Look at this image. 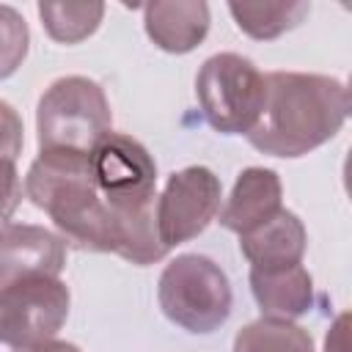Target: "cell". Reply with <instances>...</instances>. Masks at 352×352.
<instances>
[{
	"instance_id": "obj_1",
	"label": "cell",
	"mask_w": 352,
	"mask_h": 352,
	"mask_svg": "<svg viewBox=\"0 0 352 352\" xmlns=\"http://www.w3.org/2000/svg\"><path fill=\"white\" fill-rule=\"evenodd\" d=\"M349 116L341 80L305 72L264 74V104L248 132L253 148L270 157H302L338 135Z\"/></svg>"
},
{
	"instance_id": "obj_2",
	"label": "cell",
	"mask_w": 352,
	"mask_h": 352,
	"mask_svg": "<svg viewBox=\"0 0 352 352\" xmlns=\"http://www.w3.org/2000/svg\"><path fill=\"white\" fill-rule=\"evenodd\" d=\"M25 192L52 217L63 242L80 250L110 253L107 206L94 179L91 154L38 151L25 176Z\"/></svg>"
},
{
	"instance_id": "obj_3",
	"label": "cell",
	"mask_w": 352,
	"mask_h": 352,
	"mask_svg": "<svg viewBox=\"0 0 352 352\" xmlns=\"http://www.w3.org/2000/svg\"><path fill=\"white\" fill-rule=\"evenodd\" d=\"M110 104L99 82L80 74L60 77L38 99V148L91 154L110 132Z\"/></svg>"
},
{
	"instance_id": "obj_4",
	"label": "cell",
	"mask_w": 352,
	"mask_h": 352,
	"mask_svg": "<svg viewBox=\"0 0 352 352\" xmlns=\"http://www.w3.org/2000/svg\"><path fill=\"white\" fill-rule=\"evenodd\" d=\"M157 300L162 314L187 333H212L231 314V283L206 256H176L160 275Z\"/></svg>"
},
{
	"instance_id": "obj_5",
	"label": "cell",
	"mask_w": 352,
	"mask_h": 352,
	"mask_svg": "<svg viewBox=\"0 0 352 352\" xmlns=\"http://www.w3.org/2000/svg\"><path fill=\"white\" fill-rule=\"evenodd\" d=\"M195 96L212 129L248 135L264 104V74L236 52H217L198 69Z\"/></svg>"
},
{
	"instance_id": "obj_6",
	"label": "cell",
	"mask_w": 352,
	"mask_h": 352,
	"mask_svg": "<svg viewBox=\"0 0 352 352\" xmlns=\"http://www.w3.org/2000/svg\"><path fill=\"white\" fill-rule=\"evenodd\" d=\"M69 289L60 278H22L0 286V344L14 349L55 338L69 316Z\"/></svg>"
},
{
	"instance_id": "obj_7",
	"label": "cell",
	"mask_w": 352,
	"mask_h": 352,
	"mask_svg": "<svg viewBox=\"0 0 352 352\" xmlns=\"http://www.w3.org/2000/svg\"><path fill=\"white\" fill-rule=\"evenodd\" d=\"M220 179L204 168L190 165L170 173L162 195H157V226L165 248L198 236L220 212Z\"/></svg>"
},
{
	"instance_id": "obj_8",
	"label": "cell",
	"mask_w": 352,
	"mask_h": 352,
	"mask_svg": "<svg viewBox=\"0 0 352 352\" xmlns=\"http://www.w3.org/2000/svg\"><path fill=\"white\" fill-rule=\"evenodd\" d=\"M91 168L107 206L121 209L157 201V165L135 138L107 132L91 151Z\"/></svg>"
},
{
	"instance_id": "obj_9",
	"label": "cell",
	"mask_w": 352,
	"mask_h": 352,
	"mask_svg": "<svg viewBox=\"0 0 352 352\" xmlns=\"http://www.w3.org/2000/svg\"><path fill=\"white\" fill-rule=\"evenodd\" d=\"M66 267V242L30 223L0 226V286L22 278H58Z\"/></svg>"
},
{
	"instance_id": "obj_10",
	"label": "cell",
	"mask_w": 352,
	"mask_h": 352,
	"mask_svg": "<svg viewBox=\"0 0 352 352\" xmlns=\"http://www.w3.org/2000/svg\"><path fill=\"white\" fill-rule=\"evenodd\" d=\"M280 179L275 170L270 168H245L236 182L234 190L220 212V226L234 231V234H248L256 226L267 223L280 206Z\"/></svg>"
},
{
	"instance_id": "obj_11",
	"label": "cell",
	"mask_w": 352,
	"mask_h": 352,
	"mask_svg": "<svg viewBox=\"0 0 352 352\" xmlns=\"http://www.w3.org/2000/svg\"><path fill=\"white\" fill-rule=\"evenodd\" d=\"M148 38L173 55L195 50L209 30V6L204 0H154L143 8Z\"/></svg>"
},
{
	"instance_id": "obj_12",
	"label": "cell",
	"mask_w": 352,
	"mask_h": 352,
	"mask_svg": "<svg viewBox=\"0 0 352 352\" xmlns=\"http://www.w3.org/2000/svg\"><path fill=\"white\" fill-rule=\"evenodd\" d=\"M239 250L253 270L300 264L305 253V226L294 212L278 209L267 223L239 236Z\"/></svg>"
},
{
	"instance_id": "obj_13",
	"label": "cell",
	"mask_w": 352,
	"mask_h": 352,
	"mask_svg": "<svg viewBox=\"0 0 352 352\" xmlns=\"http://www.w3.org/2000/svg\"><path fill=\"white\" fill-rule=\"evenodd\" d=\"M250 292L264 319L292 322L302 316L314 302V278L302 264L253 270L250 267Z\"/></svg>"
},
{
	"instance_id": "obj_14",
	"label": "cell",
	"mask_w": 352,
	"mask_h": 352,
	"mask_svg": "<svg viewBox=\"0 0 352 352\" xmlns=\"http://www.w3.org/2000/svg\"><path fill=\"white\" fill-rule=\"evenodd\" d=\"M228 11L242 33H248L250 38L267 41L300 25L308 16L311 6L308 3H270V0L264 3L261 0H231Z\"/></svg>"
},
{
	"instance_id": "obj_15",
	"label": "cell",
	"mask_w": 352,
	"mask_h": 352,
	"mask_svg": "<svg viewBox=\"0 0 352 352\" xmlns=\"http://www.w3.org/2000/svg\"><path fill=\"white\" fill-rule=\"evenodd\" d=\"M234 352H314V341L294 322L261 316L236 333Z\"/></svg>"
},
{
	"instance_id": "obj_16",
	"label": "cell",
	"mask_w": 352,
	"mask_h": 352,
	"mask_svg": "<svg viewBox=\"0 0 352 352\" xmlns=\"http://www.w3.org/2000/svg\"><path fill=\"white\" fill-rule=\"evenodd\" d=\"M104 14V3H38V16L50 38L60 44H77L88 38Z\"/></svg>"
},
{
	"instance_id": "obj_17",
	"label": "cell",
	"mask_w": 352,
	"mask_h": 352,
	"mask_svg": "<svg viewBox=\"0 0 352 352\" xmlns=\"http://www.w3.org/2000/svg\"><path fill=\"white\" fill-rule=\"evenodd\" d=\"M30 33L22 14L11 6H0V80L11 77L28 55Z\"/></svg>"
},
{
	"instance_id": "obj_18",
	"label": "cell",
	"mask_w": 352,
	"mask_h": 352,
	"mask_svg": "<svg viewBox=\"0 0 352 352\" xmlns=\"http://www.w3.org/2000/svg\"><path fill=\"white\" fill-rule=\"evenodd\" d=\"M22 132L25 129L19 113L0 99V162H14L22 154V143H25Z\"/></svg>"
},
{
	"instance_id": "obj_19",
	"label": "cell",
	"mask_w": 352,
	"mask_h": 352,
	"mask_svg": "<svg viewBox=\"0 0 352 352\" xmlns=\"http://www.w3.org/2000/svg\"><path fill=\"white\" fill-rule=\"evenodd\" d=\"M22 201V182L14 168V162H0V226L16 212Z\"/></svg>"
},
{
	"instance_id": "obj_20",
	"label": "cell",
	"mask_w": 352,
	"mask_h": 352,
	"mask_svg": "<svg viewBox=\"0 0 352 352\" xmlns=\"http://www.w3.org/2000/svg\"><path fill=\"white\" fill-rule=\"evenodd\" d=\"M324 352H349V314H341L327 338H324Z\"/></svg>"
},
{
	"instance_id": "obj_21",
	"label": "cell",
	"mask_w": 352,
	"mask_h": 352,
	"mask_svg": "<svg viewBox=\"0 0 352 352\" xmlns=\"http://www.w3.org/2000/svg\"><path fill=\"white\" fill-rule=\"evenodd\" d=\"M14 352H80V346H74V344H69V341H55V338H50V341L33 344V346H19V349H14Z\"/></svg>"
}]
</instances>
